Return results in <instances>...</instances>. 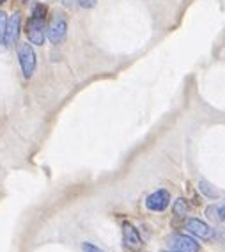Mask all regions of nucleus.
Returning <instances> with one entry per match:
<instances>
[{"label":"nucleus","mask_w":225,"mask_h":252,"mask_svg":"<svg viewBox=\"0 0 225 252\" xmlns=\"http://www.w3.org/2000/svg\"><path fill=\"white\" fill-rule=\"evenodd\" d=\"M45 20H46V7L43 4H37L32 11V16L28 18L27 22V37L30 41L32 45H45V39H46V25H45Z\"/></svg>","instance_id":"f257e3e1"},{"label":"nucleus","mask_w":225,"mask_h":252,"mask_svg":"<svg viewBox=\"0 0 225 252\" xmlns=\"http://www.w3.org/2000/svg\"><path fill=\"white\" fill-rule=\"evenodd\" d=\"M66 34H68V20L64 16V13L57 11V13L52 16L48 23V29H46V37H48L54 45H60L64 39H66Z\"/></svg>","instance_id":"f03ea898"},{"label":"nucleus","mask_w":225,"mask_h":252,"mask_svg":"<svg viewBox=\"0 0 225 252\" xmlns=\"http://www.w3.org/2000/svg\"><path fill=\"white\" fill-rule=\"evenodd\" d=\"M18 61H20V68H22V73L25 78H30L36 71L37 66V57L36 52L32 48V45L28 43H23V45L18 46Z\"/></svg>","instance_id":"7ed1b4c3"},{"label":"nucleus","mask_w":225,"mask_h":252,"mask_svg":"<svg viewBox=\"0 0 225 252\" xmlns=\"http://www.w3.org/2000/svg\"><path fill=\"white\" fill-rule=\"evenodd\" d=\"M169 249L172 252H198L200 247L192 236L186 234H174L169 238Z\"/></svg>","instance_id":"20e7f679"},{"label":"nucleus","mask_w":225,"mask_h":252,"mask_svg":"<svg viewBox=\"0 0 225 252\" xmlns=\"http://www.w3.org/2000/svg\"><path fill=\"white\" fill-rule=\"evenodd\" d=\"M122 243L130 252H137L142 247V238H140L139 231L135 229V225H131L130 222L122 224Z\"/></svg>","instance_id":"39448f33"},{"label":"nucleus","mask_w":225,"mask_h":252,"mask_svg":"<svg viewBox=\"0 0 225 252\" xmlns=\"http://www.w3.org/2000/svg\"><path fill=\"white\" fill-rule=\"evenodd\" d=\"M186 229H188V233H192L194 236H198V238H202V240L215 238V229L209 227L206 222L198 220V219H188V222H186Z\"/></svg>","instance_id":"423d86ee"},{"label":"nucleus","mask_w":225,"mask_h":252,"mask_svg":"<svg viewBox=\"0 0 225 252\" xmlns=\"http://www.w3.org/2000/svg\"><path fill=\"white\" fill-rule=\"evenodd\" d=\"M170 204V194L167 190H156L154 194H151L145 201V206L153 212H163L167 206Z\"/></svg>","instance_id":"0eeeda50"},{"label":"nucleus","mask_w":225,"mask_h":252,"mask_svg":"<svg viewBox=\"0 0 225 252\" xmlns=\"http://www.w3.org/2000/svg\"><path fill=\"white\" fill-rule=\"evenodd\" d=\"M20 25H22V20H20V14L14 13L11 18H7V27H5V36H4V45L13 46L16 45V41L20 37Z\"/></svg>","instance_id":"6e6552de"},{"label":"nucleus","mask_w":225,"mask_h":252,"mask_svg":"<svg viewBox=\"0 0 225 252\" xmlns=\"http://www.w3.org/2000/svg\"><path fill=\"white\" fill-rule=\"evenodd\" d=\"M174 213H176V215H186V213H188V203H186V199H177L176 204H174Z\"/></svg>","instance_id":"1a4fd4ad"},{"label":"nucleus","mask_w":225,"mask_h":252,"mask_svg":"<svg viewBox=\"0 0 225 252\" xmlns=\"http://www.w3.org/2000/svg\"><path fill=\"white\" fill-rule=\"evenodd\" d=\"M5 27H7V14H5L4 11H0V45L4 43Z\"/></svg>","instance_id":"9d476101"},{"label":"nucleus","mask_w":225,"mask_h":252,"mask_svg":"<svg viewBox=\"0 0 225 252\" xmlns=\"http://www.w3.org/2000/svg\"><path fill=\"white\" fill-rule=\"evenodd\" d=\"M82 251L84 252H105V251H101L99 247H96V245H92V243H89V242L82 243Z\"/></svg>","instance_id":"9b49d317"},{"label":"nucleus","mask_w":225,"mask_h":252,"mask_svg":"<svg viewBox=\"0 0 225 252\" xmlns=\"http://www.w3.org/2000/svg\"><path fill=\"white\" fill-rule=\"evenodd\" d=\"M200 190H202L206 195H209V197H215V195H216V192H213V190H211V185H207L206 181H202V183H200Z\"/></svg>","instance_id":"f8f14e48"},{"label":"nucleus","mask_w":225,"mask_h":252,"mask_svg":"<svg viewBox=\"0 0 225 252\" xmlns=\"http://www.w3.org/2000/svg\"><path fill=\"white\" fill-rule=\"evenodd\" d=\"M96 2H98V0H78V5L84 7V9H90V7L96 5Z\"/></svg>","instance_id":"ddd939ff"},{"label":"nucleus","mask_w":225,"mask_h":252,"mask_svg":"<svg viewBox=\"0 0 225 252\" xmlns=\"http://www.w3.org/2000/svg\"><path fill=\"white\" fill-rule=\"evenodd\" d=\"M62 4L66 5V7H75V5H78V0H62Z\"/></svg>","instance_id":"4468645a"},{"label":"nucleus","mask_w":225,"mask_h":252,"mask_svg":"<svg viewBox=\"0 0 225 252\" xmlns=\"http://www.w3.org/2000/svg\"><path fill=\"white\" fill-rule=\"evenodd\" d=\"M220 213H224V215H225V206H224V208H220Z\"/></svg>","instance_id":"2eb2a0df"},{"label":"nucleus","mask_w":225,"mask_h":252,"mask_svg":"<svg viewBox=\"0 0 225 252\" xmlns=\"http://www.w3.org/2000/svg\"><path fill=\"white\" fill-rule=\"evenodd\" d=\"M4 2H7V0H0V4H4Z\"/></svg>","instance_id":"dca6fc26"}]
</instances>
